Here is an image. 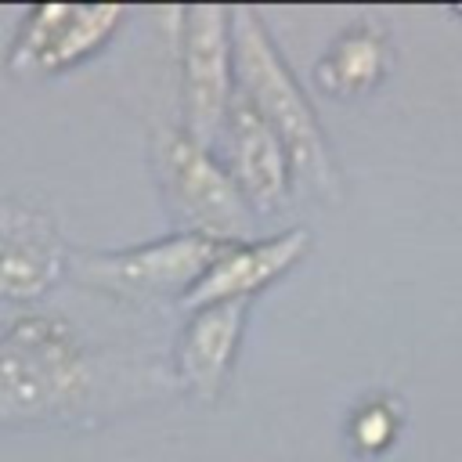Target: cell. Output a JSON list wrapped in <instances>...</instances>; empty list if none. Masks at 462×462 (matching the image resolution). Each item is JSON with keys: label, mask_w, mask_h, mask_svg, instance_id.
<instances>
[{"label": "cell", "mask_w": 462, "mask_h": 462, "mask_svg": "<svg viewBox=\"0 0 462 462\" xmlns=\"http://www.w3.org/2000/svg\"><path fill=\"white\" fill-rule=\"evenodd\" d=\"M231 29H235L238 94L282 137L296 177L314 191H336V162H332L328 137L318 123L310 97L303 94V87L296 83L292 69L282 58V51L274 47L267 22L253 7H235Z\"/></svg>", "instance_id": "6da1fadb"}, {"label": "cell", "mask_w": 462, "mask_h": 462, "mask_svg": "<svg viewBox=\"0 0 462 462\" xmlns=\"http://www.w3.org/2000/svg\"><path fill=\"white\" fill-rule=\"evenodd\" d=\"M87 386V350L69 325L43 314L0 318V422L61 415Z\"/></svg>", "instance_id": "7a4b0ae2"}, {"label": "cell", "mask_w": 462, "mask_h": 462, "mask_svg": "<svg viewBox=\"0 0 462 462\" xmlns=\"http://www.w3.org/2000/svg\"><path fill=\"white\" fill-rule=\"evenodd\" d=\"M155 170L166 209L184 235L213 242H249L256 213L213 148L199 144L188 130H162L155 137Z\"/></svg>", "instance_id": "3957f363"}, {"label": "cell", "mask_w": 462, "mask_h": 462, "mask_svg": "<svg viewBox=\"0 0 462 462\" xmlns=\"http://www.w3.org/2000/svg\"><path fill=\"white\" fill-rule=\"evenodd\" d=\"M235 29L220 4H195L180 11V90L184 130L213 148L220 141L227 108L235 101Z\"/></svg>", "instance_id": "277c9868"}, {"label": "cell", "mask_w": 462, "mask_h": 462, "mask_svg": "<svg viewBox=\"0 0 462 462\" xmlns=\"http://www.w3.org/2000/svg\"><path fill=\"white\" fill-rule=\"evenodd\" d=\"M231 242H213L202 235H170L123 253H94L79 260V274L119 296H188V289L206 274L217 253Z\"/></svg>", "instance_id": "5b68a950"}, {"label": "cell", "mask_w": 462, "mask_h": 462, "mask_svg": "<svg viewBox=\"0 0 462 462\" xmlns=\"http://www.w3.org/2000/svg\"><path fill=\"white\" fill-rule=\"evenodd\" d=\"M123 22V7H76V4H40L32 7L7 51V69L18 76H54L69 65L90 58L116 25Z\"/></svg>", "instance_id": "8992f818"}, {"label": "cell", "mask_w": 462, "mask_h": 462, "mask_svg": "<svg viewBox=\"0 0 462 462\" xmlns=\"http://www.w3.org/2000/svg\"><path fill=\"white\" fill-rule=\"evenodd\" d=\"M220 144H224V166L235 177L245 202L253 206V213H274L292 188V177H289L292 159L282 137L238 90L227 108Z\"/></svg>", "instance_id": "52a82bcc"}, {"label": "cell", "mask_w": 462, "mask_h": 462, "mask_svg": "<svg viewBox=\"0 0 462 462\" xmlns=\"http://www.w3.org/2000/svg\"><path fill=\"white\" fill-rule=\"evenodd\" d=\"M310 249L307 227L282 231L263 242H231L217 253V260L206 267V274L188 289L180 300L188 310L227 303V300H253L260 289H267L274 278H282L300 256Z\"/></svg>", "instance_id": "ba28073f"}, {"label": "cell", "mask_w": 462, "mask_h": 462, "mask_svg": "<svg viewBox=\"0 0 462 462\" xmlns=\"http://www.w3.org/2000/svg\"><path fill=\"white\" fill-rule=\"evenodd\" d=\"M65 271L61 238L43 209L25 202L0 206V296L29 300L47 292Z\"/></svg>", "instance_id": "9c48e42d"}, {"label": "cell", "mask_w": 462, "mask_h": 462, "mask_svg": "<svg viewBox=\"0 0 462 462\" xmlns=\"http://www.w3.org/2000/svg\"><path fill=\"white\" fill-rule=\"evenodd\" d=\"M245 310H249V300H227V303L191 310L177 339V375L195 397L213 401L224 390L242 343Z\"/></svg>", "instance_id": "30bf717a"}, {"label": "cell", "mask_w": 462, "mask_h": 462, "mask_svg": "<svg viewBox=\"0 0 462 462\" xmlns=\"http://www.w3.org/2000/svg\"><path fill=\"white\" fill-rule=\"evenodd\" d=\"M386 69H390V40L383 25L354 22L328 43V51L314 69V79L332 97H354L379 87Z\"/></svg>", "instance_id": "8fae6325"}, {"label": "cell", "mask_w": 462, "mask_h": 462, "mask_svg": "<svg viewBox=\"0 0 462 462\" xmlns=\"http://www.w3.org/2000/svg\"><path fill=\"white\" fill-rule=\"evenodd\" d=\"M397 437V411L383 401H372V404H361L350 419V440L361 448V451H383L390 448Z\"/></svg>", "instance_id": "7c38bea8"}]
</instances>
